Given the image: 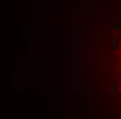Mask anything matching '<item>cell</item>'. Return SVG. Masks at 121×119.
I'll use <instances>...</instances> for the list:
<instances>
[{
    "mask_svg": "<svg viewBox=\"0 0 121 119\" xmlns=\"http://www.w3.org/2000/svg\"><path fill=\"white\" fill-rule=\"evenodd\" d=\"M90 34L100 38L104 44V63L111 71V88L121 105V2L107 13V17H98Z\"/></svg>",
    "mask_w": 121,
    "mask_h": 119,
    "instance_id": "cell-1",
    "label": "cell"
}]
</instances>
